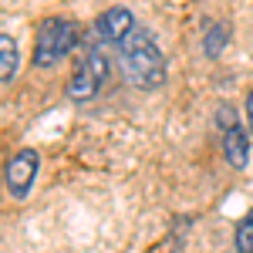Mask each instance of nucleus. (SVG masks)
<instances>
[{
	"instance_id": "9d476101",
	"label": "nucleus",
	"mask_w": 253,
	"mask_h": 253,
	"mask_svg": "<svg viewBox=\"0 0 253 253\" xmlns=\"http://www.w3.org/2000/svg\"><path fill=\"white\" fill-rule=\"evenodd\" d=\"M247 122H250V135H253V91L247 95Z\"/></svg>"
},
{
	"instance_id": "1a4fd4ad",
	"label": "nucleus",
	"mask_w": 253,
	"mask_h": 253,
	"mask_svg": "<svg viewBox=\"0 0 253 253\" xmlns=\"http://www.w3.org/2000/svg\"><path fill=\"white\" fill-rule=\"evenodd\" d=\"M236 250L240 253H253V210L236 223Z\"/></svg>"
},
{
	"instance_id": "f03ea898",
	"label": "nucleus",
	"mask_w": 253,
	"mask_h": 253,
	"mask_svg": "<svg viewBox=\"0 0 253 253\" xmlns=\"http://www.w3.org/2000/svg\"><path fill=\"white\" fill-rule=\"evenodd\" d=\"M78 24L68 17H47L38 27V44H34V64L38 68H51L61 58L71 54V47H78Z\"/></svg>"
},
{
	"instance_id": "423d86ee",
	"label": "nucleus",
	"mask_w": 253,
	"mask_h": 253,
	"mask_svg": "<svg viewBox=\"0 0 253 253\" xmlns=\"http://www.w3.org/2000/svg\"><path fill=\"white\" fill-rule=\"evenodd\" d=\"M223 156L233 169H247V162H250V135L240 122L223 132Z\"/></svg>"
},
{
	"instance_id": "7ed1b4c3",
	"label": "nucleus",
	"mask_w": 253,
	"mask_h": 253,
	"mask_svg": "<svg viewBox=\"0 0 253 253\" xmlns=\"http://www.w3.org/2000/svg\"><path fill=\"white\" fill-rule=\"evenodd\" d=\"M105 78H108V61H105V54L98 47L84 51L81 64L75 68V75L68 81V98L71 101H91L98 95V88L105 84Z\"/></svg>"
},
{
	"instance_id": "39448f33",
	"label": "nucleus",
	"mask_w": 253,
	"mask_h": 253,
	"mask_svg": "<svg viewBox=\"0 0 253 253\" xmlns=\"http://www.w3.org/2000/svg\"><path fill=\"white\" fill-rule=\"evenodd\" d=\"M95 31L105 44H122V41L135 31L132 10H128V7H112V10H105V14L95 20Z\"/></svg>"
},
{
	"instance_id": "f257e3e1",
	"label": "nucleus",
	"mask_w": 253,
	"mask_h": 253,
	"mask_svg": "<svg viewBox=\"0 0 253 253\" xmlns=\"http://www.w3.org/2000/svg\"><path fill=\"white\" fill-rule=\"evenodd\" d=\"M118 64L135 88H159L166 81V58L149 31H132L118 44Z\"/></svg>"
},
{
	"instance_id": "0eeeda50",
	"label": "nucleus",
	"mask_w": 253,
	"mask_h": 253,
	"mask_svg": "<svg viewBox=\"0 0 253 253\" xmlns=\"http://www.w3.org/2000/svg\"><path fill=\"white\" fill-rule=\"evenodd\" d=\"M226 41H230V27H226L223 20H213V24L206 27V34H203L206 58H219V54H223V47H226Z\"/></svg>"
},
{
	"instance_id": "20e7f679",
	"label": "nucleus",
	"mask_w": 253,
	"mask_h": 253,
	"mask_svg": "<svg viewBox=\"0 0 253 253\" xmlns=\"http://www.w3.org/2000/svg\"><path fill=\"white\" fill-rule=\"evenodd\" d=\"M3 179H7L10 196L24 199V196L31 193L34 179H38V152H34V149H20V152H14L10 162H7V169H3Z\"/></svg>"
},
{
	"instance_id": "6e6552de",
	"label": "nucleus",
	"mask_w": 253,
	"mask_h": 253,
	"mask_svg": "<svg viewBox=\"0 0 253 253\" xmlns=\"http://www.w3.org/2000/svg\"><path fill=\"white\" fill-rule=\"evenodd\" d=\"M17 64H20V51H17V44H14V38L0 34V81L14 78Z\"/></svg>"
}]
</instances>
